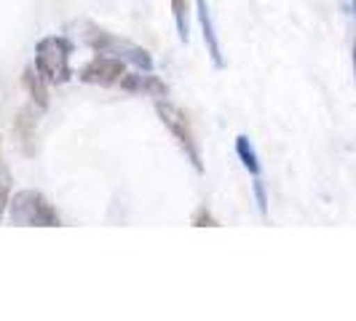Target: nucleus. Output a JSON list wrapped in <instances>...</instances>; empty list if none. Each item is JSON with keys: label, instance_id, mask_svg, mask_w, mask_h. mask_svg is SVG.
I'll list each match as a JSON object with an SVG mask.
<instances>
[{"label": "nucleus", "instance_id": "nucleus-1", "mask_svg": "<svg viewBox=\"0 0 356 321\" xmlns=\"http://www.w3.org/2000/svg\"><path fill=\"white\" fill-rule=\"evenodd\" d=\"M8 217L14 225H27V228H59L62 225V217L56 214L51 201L40 190H19L17 196H11Z\"/></svg>", "mask_w": 356, "mask_h": 321}, {"label": "nucleus", "instance_id": "nucleus-2", "mask_svg": "<svg viewBox=\"0 0 356 321\" xmlns=\"http://www.w3.org/2000/svg\"><path fill=\"white\" fill-rule=\"evenodd\" d=\"M86 46L94 49L97 54H107V56H115V59H124L129 65H134L137 70L150 72L153 70V56L147 49L137 46L134 40H126L121 35H113L102 27H94L89 24V33H86Z\"/></svg>", "mask_w": 356, "mask_h": 321}, {"label": "nucleus", "instance_id": "nucleus-3", "mask_svg": "<svg viewBox=\"0 0 356 321\" xmlns=\"http://www.w3.org/2000/svg\"><path fill=\"white\" fill-rule=\"evenodd\" d=\"M70 56H72V43L67 38H59V35L40 38L35 43V70L49 83H67L72 75Z\"/></svg>", "mask_w": 356, "mask_h": 321}, {"label": "nucleus", "instance_id": "nucleus-4", "mask_svg": "<svg viewBox=\"0 0 356 321\" xmlns=\"http://www.w3.org/2000/svg\"><path fill=\"white\" fill-rule=\"evenodd\" d=\"M156 113H159L161 124L166 126V131L179 145V150L185 153V158L191 160V166L196 169L198 174H204V158H201V147L196 142V134L191 129V118L179 107H175L172 102H163V99H156Z\"/></svg>", "mask_w": 356, "mask_h": 321}, {"label": "nucleus", "instance_id": "nucleus-5", "mask_svg": "<svg viewBox=\"0 0 356 321\" xmlns=\"http://www.w3.org/2000/svg\"><path fill=\"white\" fill-rule=\"evenodd\" d=\"M124 75H126L124 59H115V56H107V54L94 56L89 65H83L81 72H78V78L83 83H94V86H115Z\"/></svg>", "mask_w": 356, "mask_h": 321}, {"label": "nucleus", "instance_id": "nucleus-6", "mask_svg": "<svg viewBox=\"0 0 356 321\" xmlns=\"http://www.w3.org/2000/svg\"><path fill=\"white\" fill-rule=\"evenodd\" d=\"M196 14H198L201 35H204V43H207V51H209L212 65L217 70H225V56H222V49H220L217 30H214V22H212V11H209V3H207V0H196Z\"/></svg>", "mask_w": 356, "mask_h": 321}, {"label": "nucleus", "instance_id": "nucleus-7", "mask_svg": "<svg viewBox=\"0 0 356 321\" xmlns=\"http://www.w3.org/2000/svg\"><path fill=\"white\" fill-rule=\"evenodd\" d=\"M35 129H38L35 105L22 107L17 113V121H14V131H17V140L22 145V150H24V156H35Z\"/></svg>", "mask_w": 356, "mask_h": 321}, {"label": "nucleus", "instance_id": "nucleus-8", "mask_svg": "<svg viewBox=\"0 0 356 321\" xmlns=\"http://www.w3.org/2000/svg\"><path fill=\"white\" fill-rule=\"evenodd\" d=\"M46 83H49V81H46L35 67H27V70L22 72V86L27 89L33 105H35L40 113L49 110V89H46Z\"/></svg>", "mask_w": 356, "mask_h": 321}, {"label": "nucleus", "instance_id": "nucleus-9", "mask_svg": "<svg viewBox=\"0 0 356 321\" xmlns=\"http://www.w3.org/2000/svg\"><path fill=\"white\" fill-rule=\"evenodd\" d=\"M236 156H238V160L244 163V169L250 172L252 177H260V160H257V153H254V147H252L247 134L236 137Z\"/></svg>", "mask_w": 356, "mask_h": 321}, {"label": "nucleus", "instance_id": "nucleus-10", "mask_svg": "<svg viewBox=\"0 0 356 321\" xmlns=\"http://www.w3.org/2000/svg\"><path fill=\"white\" fill-rule=\"evenodd\" d=\"M172 6V17H175V24H177V35L182 43L191 40V3L188 0H169Z\"/></svg>", "mask_w": 356, "mask_h": 321}, {"label": "nucleus", "instance_id": "nucleus-11", "mask_svg": "<svg viewBox=\"0 0 356 321\" xmlns=\"http://www.w3.org/2000/svg\"><path fill=\"white\" fill-rule=\"evenodd\" d=\"M143 94H147V97H153V99H163L166 94H169V86L161 81L159 75H145L143 78Z\"/></svg>", "mask_w": 356, "mask_h": 321}, {"label": "nucleus", "instance_id": "nucleus-12", "mask_svg": "<svg viewBox=\"0 0 356 321\" xmlns=\"http://www.w3.org/2000/svg\"><path fill=\"white\" fill-rule=\"evenodd\" d=\"M143 70L140 72H126L124 78L118 81V86L124 91H129V94H143Z\"/></svg>", "mask_w": 356, "mask_h": 321}, {"label": "nucleus", "instance_id": "nucleus-13", "mask_svg": "<svg viewBox=\"0 0 356 321\" xmlns=\"http://www.w3.org/2000/svg\"><path fill=\"white\" fill-rule=\"evenodd\" d=\"M252 193H254V204H257L260 214L266 217L268 214V193H266V185H263V179L260 177H254V182H252Z\"/></svg>", "mask_w": 356, "mask_h": 321}, {"label": "nucleus", "instance_id": "nucleus-14", "mask_svg": "<svg viewBox=\"0 0 356 321\" xmlns=\"http://www.w3.org/2000/svg\"><path fill=\"white\" fill-rule=\"evenodd\" d=\"M193 225H196V228H217L220 222H217L212 214H209V209H207V206H201V209L196 212V217H193Z\"/></svg>", "mask_w": 356, "mask_h": 321}, {"label": "nucleus", "instance_id": "nucleus-15", "mask_svg": "<svg viewBox=\"0 0 356 321\" xmlns=\"http://www.w3.org/2000/svg\"><path fill=\"white\" fill-rule=\"evenodd\" d=\"M8 201H11V196H8V182H3V188H0V220H3V212H6Z\"/></svg>", "mask_w": 356, "mask_h": 321}, {"label": "nucleus", "instance_id": "nucleus-16", "mask_svg": "<svg viewBox=\"0 0 356 321\" xmlns=\"http://www.w3.org/2000/svg\"><path fill=\"white\" fill-rule=\"evenodd\" d=\"M351 59H354V75H356V40H354V54H351Z\"/></svg>", "mask_w": 356, "mask_h": 321}, {"label": "nucleus", "instance_id": "nucleus-17", "mask_svg": "<svg viewBox=\"0 0 356 321\" xmlns=\"http://www.w3.org/2000/svg\"><path fill=\"white\" fill-rule=\"evenodd\" d=\"M351 11H354V22H356V0L351 3Z\"/></svg>", "mask_w": 356, "mask_h": 321}]
</instances>
